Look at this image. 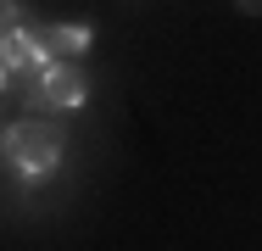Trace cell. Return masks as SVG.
<instances>
[{
  "label": "cell",
  "mask_w": 262,
  "mask_h": 251,
  "mask_svg": "<svg viewBox=\"0 0 262 251\" xmlns=\"http://www.w3.org/2000/svg\"><path fill=\"white\" fill-rule=\"evenodd\" d=\"M6 156H11V168L28 184L45 179L56 162H61V123H51V117H17L6 129Z\"/></svg>",
  "instance_id": "cell-1"
},
{
  "label": "cell",
  "mask_w": 262,
  "mask_h": 251,
  "mask_svg": "<svg viewBox=\"0 0 262 251\" xmlns=\"http://www.w3.org/2000/svg\"><path fill=\"white\" fill-rule=\"evenodd\" d=\"M0 151H6V129H0Z\"/></svg>",
  "instance_id": "cell-6"
},
{
  "label": "cell",
  "mask_w": 262,
  "mask_h": 251,
  "mask_svg": "<svg viewBox=\"0 0 262 251\" xmlns=\"http://www.w3.org/2000/svg\"><path fill=\"white\" fill-rule=\"evenodd\" d=\"M84 100H90L84 73H78L73 61H51V73L39 78V106H45V112H78Z\"/></svg>",
  "instance_id": "cell-2"
},
{
  "label": "cell",
  "mask_w": 262,
  "mask_h": 251,
  "mask_svg": "<svg viewBox=\"0 0 262 251\" xmlns=\"http://www.w3.org/2000/svg\"><path fill=\"white\" fill-rule=\"evenodd\" d=\"M90 50V23H51L45 28V56L51 61H73Z\"/></svg>",
  "instance_id": "cell-3"
},
{
  "label": "cell",
  "mask_w": 262,
  "mask_h": 251,
  "mask_svg": "<svg viewBox=\"0 0 262 251\" xmlns=\"http://www.w3.org/2000/svg\"><path fill=\"white\" fill-rule=\"evenodd\" d=\"M240 11H251V17H262V0H234Z\"/></svg>",
  "instance_id": "cell-5"
},
{
  "label": "cell",
  "mask_w": 262,
  "mask_h": 251,
  "mask_svg": "<svg viewBox=\"0 0 262 251\" xmlns=\"http://www.w3.org/2000/svg\"><path fill=\"white\" fill-rule=\"evenodd\" d=\"M11 84H17V78H11V73H6V67H0V100L11 95Z\"/></svg>",
  "instance_id": "cell-4"
}]
</instances>
